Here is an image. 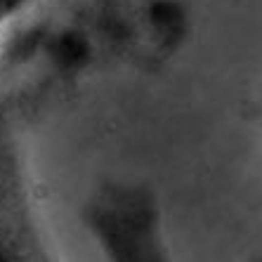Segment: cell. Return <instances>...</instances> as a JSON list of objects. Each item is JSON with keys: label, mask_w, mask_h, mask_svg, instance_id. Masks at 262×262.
Instances as JSON below:
<instances>
[{"label": "cell", "mask_w": 262, "mask_h": 262, "mask_svg": "<svg viewBox=\"0 0 262 262\" xmlns=\"http://www.w3.org/2000/svg\"><path fill=\"white\" fill-rule=\"evenodd\" d=\"M45 238L36 220L14 121L0 104V260H40Z\"/></svg>", "instance_id": "6da1fadb"}]
</instances>
